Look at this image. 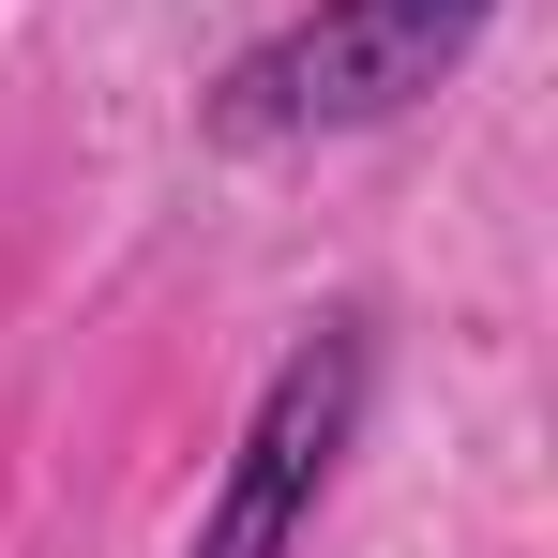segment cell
<instances>
[{
  "mask_svg": "<svg viewBox=\"0 0 558 558\" xmlns=\"http://www.w3.org/2000/svg\"><path fill=\"white\" fill-rule=\"evenodd\" d=\"M498 31V0H317L257 31L211 92H196V136L211 151H317V136H377L423 92H453L468 46Z\"/></svg>",
  "mask_w": 558,
  "mask_h": 558,
  "instance_id": "obj_1",
  "label": "cell"
},
{
  "mask_svg": "<svg viewBox=\"0 0 558 558\" xmlns=\"http://www.w3.org/2000/svg\"><path fill=\"white\" fill-rule=\"evenodd\" d=\"M363 408H377V332L363 317H317V332L257 377L242 453H227L211 513H196V558H302L317 544V498L363 453Z\"/></svg>",
  "mask_w": 558,
  "mask_h": 558,
  "instance_id": "obj_2",
  "label": "cell"
}]
</instances>
